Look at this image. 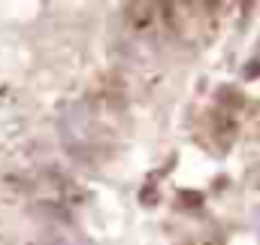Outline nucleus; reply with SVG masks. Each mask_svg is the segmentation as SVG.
<instances>
[{"label":"nucleus","mask_w":260,"mask_h":245,"mask_svg":"<svg viewBox=\"0 0 260 245\" xmlns=\"http://www.w3.org/2000/svg\"><path fill=\"white\" fill-rule=\"evenodd\" d=\"M154 200H157V191L154 188H145L142 191V203H154Z\"/></svg>","instance_id":"f03ea898"},{"label":"nucleus","mask_w":260,"mask_h":245,"mask_svg":"<svg viewBox=\"0 0 260 245\" xmlns=\"http://www.w3.org/2000/svg\"><path fill=\"white\" fill-rule=\"evenodd\" d=\"M179 203L188 209H197V206H203V194L200 191H179Z\"/></svg>","instance_id":"f257e3e1"}]
</instances>
